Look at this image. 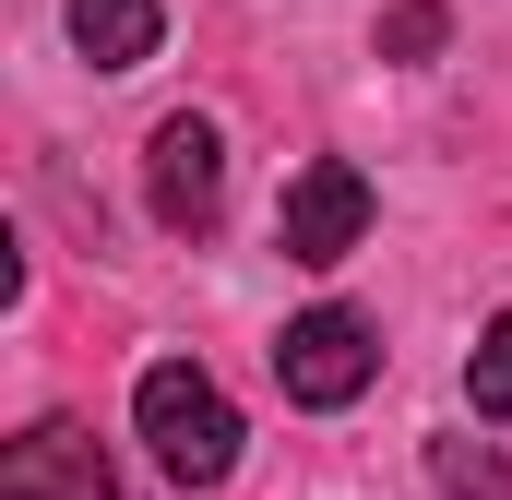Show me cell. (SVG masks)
Listing matches in <instances>:
<instances>
[{
    "label": "cell",
    "instance_id": "ba28073f",
    "mask_svg": "<svg viewBox=\"0 0 512 500\" xmlns=\"http://www.w3.org/2000/svg\"><path fill=\"white\" fill-rule=\"evenodd\" d=\"M465 405L477 417H512V310L477 334V358H465Z\"/></svg>",
    "mask_w": 512,
    "mask_h": 500
},
{
    "label": "cell",
    "instance_id": "5b68a950",
    "mask_svg": "<svg viewBox=\"0 0 512 500\" xmlns=\"http://www.w3.org/2000/svg\"><path fill=\"white\" fill-rule=\"evenodd\" d=\"M0 500H120V489H108V453H96L84 429H60V417H48V429H24V441H12Z\"/></svg>",
    "mask_w": 512,
    "mask_h": 500
},
{
    "label": "cell",
    "instance_id": "3957f363",
    "mask_svg": "<svg viewBox=\"0 0 512 500\" xmlns=\"http://www.w3.org/2000/svg\"><path fill=\"white\" fill-rule=\"evenodd\" d=\"M143 191H155V227H167V239H215V215H227V143H215L203 108L155 120V143H143Z\"/></svg>",
    "mask_w": 512,
    "mask_h": 500
},
{
    "label": "cell",
    "instance_id": "52a82bcc",
    "mask_svg": "<svg viewBox=\"0 0 512 500\" xmlns=\"http://www.w3.org/2000/svg\"><path fill=\"white\" fill-rule=\"evenodd\" d=\"M429 465H441V500H512V477H501L489 441H429Z\"/></svg>",
    "mask_w": 512,
    "mask_h": 500
},
{
    "label": "cell",
    "instance_id": "8992f818",
    "mask_svg": "<svg viewBox=\"0 0 512 500\" xmlns=\"http://www.w3.org/2000/svg\"><path fill=\"white\" fill-rule=\"evenodd\" d=\"M155 36H167V0H72V48H84L96 72L155 60Z\"/></svg>",
    "mask_w": 512,
    "mask_h": 500
},
{
    "label": "cell",
    "instance_id": "6da1fadb",
    "mask_svg": "<svg viewBox=\"0 0 512 500\" xmlns=\"http://www.w3.org/2000/svg\"><path fill=\"white\" fill-rule=\"evenodd\" d=\"M131 429L155 441L167 489H227V465H239V405L215 393L203 358H155L131 381Z\"/></svg>",
    "mask_w": 512,
    "mask_h": 500
},
{
    "label": "cell",
    "instance_id": "7a4b0ae2",
    "mask_svg": "<svg viewBox=\"0 0 512 500\" xmlns=\"http://www.w3.org/2000/svg\"><path fill=\"white\" fill-rule=\"evenodd\" d=\"M274 381H286V405H358L370 381H382V322L370 310H298L286 334H274Z\"/></svg>",
    "mask_w": 512,
    "mask_h": 500
},
{
    "label": "cell",
    "instance_id": "9c48e42d",
    "mask_svg": "<svg viewBox=\"0 0 512 500\" xmlns=\"http://www.w3.org/2000/svg\"><path fill=\"white\" fill-rule=\"evenodd\" d=\"M441 36H453V12H441V0H405V12H382V60H429Z\"/></svg>",
    "mask_w": 512,
    "mask_h": 500
},
{
    "label": "cell",
    "instance_id": "277c9868",
    "mask_svg": "<svg viewBox=\"0 0 512 500\" xmlns=\"http://www.w3.org/2000/svg\"><path fill=\"white\" fill-rule=\"evenodd\" d=\"M358 239H370V179H358L346 155H322V167H298V179H286V203H274V250L322 274V262H346Z\"/></svg>",
    "mask_w": 512,
    "mask_h": 500
}]
</instances>
